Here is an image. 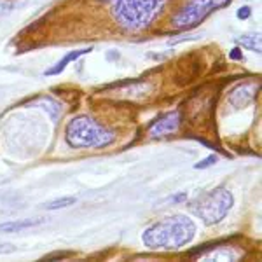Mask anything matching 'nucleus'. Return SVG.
<instances>
[{
	"mask_svg": "<svg viewBox=\"0 0 262 262\" xmlns=\"http://www.w3.org/2000/svg\"><path fill=\"white\" fill-rule=\"evenodd\" d=\"M196 226L185 215H173L152 224L142 234V242L150 250H179L192 242Z\"/></svg>",
	"mask_w": 262,
	"mask_h": 262,
	"instance_id": "1",
	"label": "nucleus"
},
{
	"mask_svg": "<svg viewBox=\"0 0 262 262\" xmlns=\"http://www.w3.org/2000/svg\"><path fill=\"white\" fill-rule=\"evenodd\" d=\"M164 4L166 0H114L112 16L124 30L138 32L161 14Z\"/></svg>",
	"mask_w": 262,
	"mask_h": 262,
	"instance_id": "2",
	"label": "nucleus"
},
{
	"mask_svg": "<svg viewBox=\"0 0 262 262\" xmlns=\"http://www.w3.org/2000/svg\"><path fill=\"white\" fill-rule=\"evenodd\" d=\"M67 143L74 149H101L116 140L114 131L103 128L88 116L74 117L65 126Z\"/></svg>",
	"mask_w": 262,
	"mask_h": 262,
	"instance_id": "3",
	"label": "nucleus"
},
{
	"mask_svg": "<svg viewBox=\"0 0 262 262\" xmlns=\"http://www.w3.org/2000/svg\"><path fill=\"white\" fill-rule=\"evenodd\" d=\"M232 203H234L232 194L226 187H219L198 198L191 205V210L206 226H213L226 219V215L232 208Z\"/></svg>",
	"mask_w": 262,
	"mask_h": 262,
	"instance_id": "4",
	"label": "nucleus"
},
{
	"mask_svg": "<svg viewBox=\"0 0 262 262\" xmlns=\"http://www.w3.org/2000/svg\"><path fill=\"white\" fill-rule=\"evenodd\" d=\"M229 4L231 0H191L173 16L171 25L179 30H191L208 18L213 11H219Z\"/></svg>",
	"mask_w": 262,
	"mask_h": 262,
	"instance_id": "5",
	"label": "nucleus"
},
{
	"mask_svg": "<svg viewBox=\"0 0 262 262\" xmlns=\"http://www.w3.org/2000/svg\"><path fill=\"white\" fill-rule=\"evenodd\" d=\"M182 124V116L180 112H168L164 116L159 117L158 121L149 128V135L152 138H161V137H166V135H171V133H177Z\"/></svg>",
	"mask_w": 262,
	"mask_h": 262,
	"instance_id": "6",
	"label": "nucleus"
},
{
	"mask_svg": "<svg viewBox=\"0 0 262 262\" xmlns=\"http://www.w3.org/2000/svg\"><path fill=\"white\" fill-rule=\"evenodd\" d=\"M257 90H259V86H257V84H253V82L239 84L238 88H234V90L231 91L229 103L232 105V107H236V108L247 107V105L252 103L253 98H255Z\"/></svg>",
	"mask_w": 262,
	"mask_h": 262,
	"instance_id": "7",
	"label": "nucleus"
},
{
	"mask_svg": "<svg viewBox=\"0 0 262 262\" xmlns=\"http://www.w3.org/2000/svg\"><path fill=\"white\" fill-rule=\"evenodd\" d=\"M44 221L42 219H27V221H11L0 224V234H11V232H21L25 229H32V227L42 226Z\"/></svg>",
	"mask_w": 262,
	"mask_h": 262,
	"instance_id": "8",
	"label": "nucleus"
},
{
	"mask_svg": "<svg viewBox=\"0 0 262 262\" xmlns=\"http://www.w3.org/2000/svg\"><path fill=\"white\" fill-rule=\"evenodd\" d=\"M91 51H93V48L72 51V53L67 54V56L63 58L61 61H58L56 65H54V67H51L49 70H46V72H44V75H58V74H61V72L67 69V65H69V63L75 61V60H77V58H81L82 54H88V53H91Z\"/></svg>",
	"mask_w": 262,
	"mask_h": 262,
	"instance_id": "9",
	"label": "nucleus"
},
{
	"mask_svg": "<svg viewBox=\"0 0 262 262\" xmlns=\"http://www.w3.org/2000/svg\"><path fill=\"white\" fill-rule=\"evenodd\" d=\"M236 42H238L242 48L253 51V53H260L262 49V40L259 33H250V35H242V37H236Z\"/></svg>",
	"mask_w": 262,
	"mask_h": 262,
	"instance_id": "10",
	"label": "nucleus"
},
{
	"mask_svg": "<svg viewBox=\"0 0 262 262\" xmlns=\"http://www.w3.org/2000/svg\"><path fill=\"white\" fill-rule=\"evenodd\" d=\"M77 200H75L74 196H67V198H60V200H54L48 203V205H44L46 210H61V208H69V206L75 205Z\"/></svg>",
	"mask_w": 262,
	"mask_h": 262,
	"instance_id": "11",
	"label": "nucleus"
},
{
	"mask_svg": "<svg viewBox=\"0 0 262 262\" xmlns=\"http://www.w3.org/2000/svg\"><path fill=\"white\" fill-rule=\"evenodd\" d=\"M40 103H42V108L44 111H48L49 112V116L53 117L54 121L58 119V116H60V112H61V107L56 103L53 98H42L40 100Z\"/></svg>",
	"mask_w": 262,
	"mask_h": 262,
	"instance_id": "12",
	"label": "nucleus"
},
{
	"mask_svg": "<svg viewBox=\"0 0 262 262\" xmlns=\"http://www.w3.org/2000/svg\"><path fill=\"white\" fill-rule=\"evenodd\" d=\"M215 163H217V156H208V158H205L203 161H200L198 164H194V168H196V170H205V168L213 166Z\"/></svg>",
	"mask_w": 262,
	"mask_h": 262,
	"instance_id": "13",
	"label": "nucleus"
},
{
	"mask_svg": "<svg viewBox=\"0 0 262 262\" xmlns=\"http://www.w3.org/2000/svg\"><path fill=\"white\" fill-rule=\"evenodd\" d=\"M229 58L231 60H236V61H242L243 60V53H242V49H238V48H234L229 53Z\"/></svg>",
	"mask_w": 262,
	"mask_h": 262,
	"instance_id": "14",
	"label": "nucleus"
},
{
	"mask_svg": "<svg viewBox=\"0 0 262 262\" xmlns=\"http://www.w3.org/2000/svg\"><path fill=\"white\" fill-rule=\"evenodd\" d=\"M250 7H248V6H245V7H242V9H239L238 11V18L239 19H247L248 18V16H250Z\"/></svg>",
	"mask_w": 262,
	"mask_h": 262,
	"instance_id": "15",
	"label": "nucleus"
},
{
	"mask_svg": "<svg viewBox=\"0 0 262 262\" xmlns=\"http://www.w3.org/2000/svg\"><path fill=\"white\" fill-rule=\"evenodd\" d=\"M67 255H70V252H54V253H51V255L48 257H44V260H51V259H58V257H67Z\"/></svg>",
	"mask_w": 262,
	"mask_h": 262,
	"instance_id": "16",
	"label": "nucleus"
},
{
	"mask_svg": "<svg viewBox=\"0 0 262 262\" xmlns=\"http://www.w3.org/2000/svg\"><path fill=\"white\" fill-rule=\"evenodd\" d=\"M16 248L12 245H0V253H12Z\"/></svg>",
	"mask_w": 262,
	"mask_h": 262,
	"instance_id": "17",
	"label": "nucleus"
},
{
	"mask_svg": "<svg viewBox=\"0 0 262 262\" xmlns=\"http://www.w3.org/2000/svg\"><path fill=\"white\" fill-rule=\"evenodd\" d=\"M187 200V192H180V194H175V196H173V203H180V201H185Z\"/></svg>",
	"mask_w": 262,
	"mask_h": 262,
	"instance_id": "18",
	"label": "nucleus"
}]
</instances>
